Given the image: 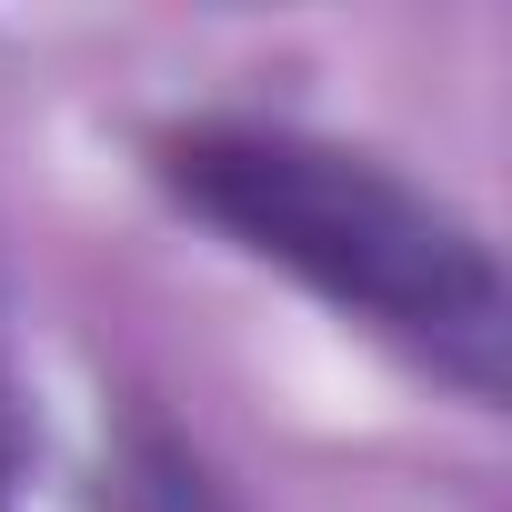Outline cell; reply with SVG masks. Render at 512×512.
<instances>
[{
  "instance_id": "1",
  "label": "cell",
  "mask_w": 512,
  "mask_h": 512,
  "mask_svg": "<svg viewBox=\"0 0 512 512\" xmlns=\"http://www.w3.org/2000/svg\"><path fill=\"white\" fill-rule=\"evenodd\" d=\"M151 171L241 262L282 272L292 292H312L322 312L372 332L382 352H402L412 372L462 392L472 412L502 402L512 292H502L492 241H482V221H462L442 191H422L382 151L302 131V121L201 111L151 141Z\"/></svg>"
},
{
  "instance_id": "2",
  "label": "cell",
  "mask_w": 512,
  "mask_h": 512,
  "mask_svg": "<svg viewBox=\"0 0 512 512\" xmlns=\"http://www.w3.org/2000/svg\"><path fill=\"white\" fill-rule=\"evenodd\" d=\"M101 512H241V502L161 412H131L111 442V472H101Z\"/></svg>"
}]
</instances>
